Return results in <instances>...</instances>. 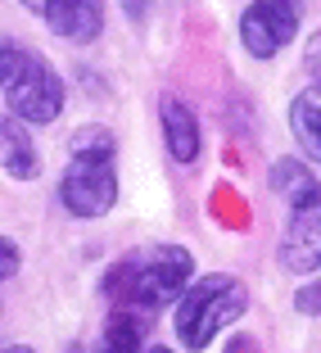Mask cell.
I'll use <instances>...</instances> for the list:
<instances>
[{"instance_id": "cell-1", "label": "cell", "mask_w": 321, "mask_h": 353, "mask_svg": "<svg viewBox=\"0 0 321 353\" xmlns=\"http://www.w3.org/2000/svg\"><path fill=\"white\" fill-rule=\"evenodd\" d=\"M190 276H195V259L181 245H154V250L127 254L123 263L109 268L104 276V294L132 312H158L186 294Z\"/></svg>"}, {"instance_id": "cell-7", "label": "cell", "mask_w": 321, "mask_h": 353, "mask_svg": "<svg viewBox=\"0 0 321 353\" xmlns=\"http://www.w3.org/2000/svg\"><path fill=\"white\" fill-rule=\"evenodd\" d=\"M54 37L86 46L104 32V0H23Z\"/></svg>"}, {"instance_id": "cell-5", "label": "cell", "mask_w": 321, "mask_h": 353, "mask_svg": "<svg viewBox=\"0 0 321 353\" xmlns=\"http://www.w3.org/2000/svg\"><path fill=\"white\" fill-rule=\"evenodd\" d=\"M249 308V290L245 281L231 272H208L195 285H186L181 303H176V340L181 349L199 353L218 340L231 322H240Z\"/></svg>"}, {"instance_id": "cell-16", "label": "cell", "mask_w": 321, "mask_h": 353, "mask_svg": "<svg viewBox=\"0 0 321 353\" xmlns=\"http://www.w3.org/2000/svg\"><path fill=\"white\" fill-rule=\"evenodd\" d=\"M123 10L132 23H145V10H149V0H123Z\"/></svg>"}, {"instance_id": "cell-9", "label": "cell", "mask_w": 321, "mask_h": 353, "mask_svg": "<svg viewBox=\"0 0 321 353\" xmlns=\"http://www.w3.org/2000/svg\"><path fill=\"white\" fill-rule=\"evenodd\" d=\"M28 127L32 123H23V118H5L0 123V172H10L14 181H32L41 172V159H37Z\"/></svg>"}, {"instance_id": "cell-3", "label": "cell", "mask_w": 321, "mask_h": 353, "mask_svg": "<svg viewBox=\"0 0 321 353\" xmlns=\"http://www.w3.org/2000/svg\"><path fill=\"white\" fill-rule=\"evenodd\" d=\"M271 186L290 199V218L280 231V268L294 276L321 272V181L299 163V159H280L271 168Z\"/></svg>"}, {"instance_id": "cell-17", "label": "cell", "mask_w": 321, "mask_h": 353, "mask_svg": "<svg viewBox=\"0 0 321 353\" xmlns=\"http://www.w3.org/2000/svg\"><path fill=\"white\" fill-rule=\"evenodd\" d=\"M145 353H172V349H167V344H149Z\"/></svg>"}, {"instance_id": "cell-4", "label": "cell", "mask_w": 321, "mask_h": 353, "mask_svg": "<svg viewBox=\"0 0 321 353\" xmlns=\"http://www.w3.org/2000/svg\"><path fill=\"white\" fill-rule=\"evenodd\" d=\"M0 95L14 118L37 127H50L68 104L63 77L50 68V59L19 41H0Z\"/></svg>"}, {"instance_id": "cell-14", "label": "cell", "mask_w": 321, "mask_h": 353, "mask_svg": "<svg viewBox=\"0 0 321 353\" xmlns=\"http://www.w3.org/2000/svg\"><path fill=\"white\" fill-rule=\"evenodd\" d=\"M294 308L308 312V317H312V312H321V281H312V285H303V290L294 294Z\"/></svg>"}, {"instance_id": "cell-18", "label": "cell", "mask_w": 321, "mask_h": 353, "mask_svg": "<svg viewBox=\"0 0 321 353\" xmlns=\"http://www.w3.org/2000/svg\"><path fill=\"white\" fill-rule=\"evenodd\" d=\"M5 353H32V349H28V344H14V349H5Z\"/></svg>"}, {"instance_id": "cell-15", "label": "cell", "mask_w": 321, "mask_h": 353, "mask_svg": "<svg viewBox=\"0 0 321 353\" xmlns=\"http://www.w3.org/2000/svg\"><path fill=\"white\" fill-rule=\"evenodd\" d=\"M227 353H262V349H258V340H253V335H236V340L227 344Z\"/></svg>"}, {"instance_id": "cell-6", "label": "cell", "mask_w": 321, "mask_h": 353, "mask_svg": "<svg viewBox=\"0 0 321 353\" xmlns=\"http://www.w3.org/2000/svg\"><path fill=\"white\" fill-rule=\"evenodd\" d=\"M303 0H253L240 14V41L253 59H276L299 37Z\"/></svg>"}, {"instance_id": "cell-2", "label": "cell", "mask_w": 321, "mask_h": 353, "mask_svg": "<svg viewBox=\"0 0 321 353\" xmlns=\"http://www.w3.org/2000/svg\"><path fill=\"white\" fill-rule=\"evenodd\" d=\"M59 199L73 218H104L118 204V141L109 127H82L59 176Z\"/></svg>"}, {"instance_id": "cell-8", "label": "cell", "mask_w": 321, "mask_h": 353, "mask_svg": "<svg viewBox=\"0 0 321 353\" xmlns=\"http://www.w3.org/2000/svg\"><path fill=\"white\" fill-rule=\"evenodd\" d=\"M158 123H163V145L176 163H195L199 159V114L186 100L163 95L158 100Z\"/></svg>"}, {"instance_id": "cell-13", "label": "cell", "mask_w": 321, "mask_h": 353, "mask_svg": "<svg viewBox=\"0 0 321 353\" xmlns=\"http://www.w3.org/2000/svg\"><path fill=\"white\" fill-rule=\"evenodd\" d=\"M303 73L321 82V28L312 32V37H308V46H303Z\"/></svg>"}, {"instance_id": "cell-11", "label": "cell", "mask_w": 321, "mask_h": 353, "mask_svg": "<svg viewBox=\"0 0 321 353\" xmlns=\"http://www.w3.org/2000/svg\"><path fill=\"white\" fill-rule=\"evenodd\" d=\"M95 353H141V322L132 317V308H123V312L109 317Z\"/></svg>"}, {"instance_id": "cell-12", "label": "cell", "mask_w": 321, "mask_h": 353, "mask_svg": "<svg viewBox=\"0 0 321 353\" xmlns=\"http://www.w3.org/2000/svg\"><path fill=\"white\" fill-rule=\"evenodd\" d=\"M19 263H23V254H19V245H14L10 236H0V281H10L14 272H19Z\"/></svg>"}, {"instance_id": "cell-10", "label": "cell", "mask_w": 321, "mask_h": 353, "mask_svg": "<svg viewBox=\"0 0 321 353\" xmlns=\"http://www.w3.org/2000/svg\"><path fill=\"white\" fill-rule=\"evenodd\" d=\"M290 132L312 163H321V82L303 86L290 100Z\"/></svg>"}]
</instances>
